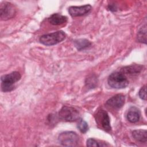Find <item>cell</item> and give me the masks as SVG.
<instances>
[{"instance_id":"obj_1","label":"cell","mask_w":147,"mask_h":147,"mask_svg":"<svg viewBox=\"0 0 147 147\" xmlns=\"http://www.w3.org/2000/svg\"><path fill=\"white\" fill-rule=\"evenodd\" d=\"M21 75L20 72L14 71L10 74L2 76L1 89L3 92H10L14 88V84L20 80Z\"/></svg>"},{"instance_id":"obj_2","label":"cell","mask_w":147,"mask_h":147,"mask_svg":"<svg viewBox=\"0 0 147 147\" xmlns=\"http://www.w3.org/2000/svg\"><path fill=\"white\" fill-rule=\"evenodd\" d=\"M107 83L111 88L121 89L126 87L129 85V82L123 74L119 72H115L109 75Z\"/></svg>"},{"instance_id":"obj_3","label":"cell","mask_w":147,"mask_h":147,"mask_svg":"<svg viewBox=\"0 0 147 147\" xmlns=\"http://www.w3.org/2000/svg\"><path fill=\"white\" fill-rule=\"evenodd\" d=\"M65 33L61 30L55 32L41 36L40 38V42L47 46H51L57 44L63 41L65 38Z\"/></svg>"},{"instance_id":"obj_4","label":"cell","mask_w":147,"mask_h":147,"mask_svg":"<svg viewBox=\"0 0 147 147\" xmlns=\"http://www.w3.org/2000/svg\"><path fill=\"white\" fill-rule=\"evenodd\" d=\"M78 134L72 131H66L61 133L58 137L59 143L65 146H76L79 142Z\"/></svg>"},{"instance_id":"obj_5","label":"cell","mask_w":147,"mask_h":147,"mask_svg":"<svg viewBox=\"0 0 147 147\" xmlns=\"http://www.w3.org/2000/svg\"><path fill=\"white\" fill-rule=\"evenodd\" d=\"M95 118L99 127L107 132L111 130L110 117L105 110L102 109L98 110L95 114Z\"/></svg>"},{"instance_id":"obj_6","label":"cell","mask_w":147,"mask_h":147,"mask_svg":"<svg viewBox=\"0 0 147 147\" xmlns=\"http://www.w3.org/2000/svg\"><path fill=\"white\" fill-rule=\"evenodd\" d=\"M58 115L60 119L67 122L76 121L80 118L78 111L72 107L67 106H64L60 109Z\"/></svg>"},{"instance_id":"obj_7","label":"cell","mask_w":147,"mask_h":147,"mask_svg":"<svg viewBox=\"0 0 147 147\" xmlns=\"http://www.w3.org/2000/svg\"><path fill=\"white\" fill-rule=\"evenodd\" d=\"M16 13L15 6L8 2H3L1 4L0 14L2 20H7L13 18Z\"/></svg>"},{"instance_id":"obj_8","label":"cell","mask_w":147,"mask_h":147,"mask_svg":"<svg viewBox=\"0 0 147 147\" xmlns=\"http://www.w3.org/2000/svg\"><path fill=\"white\" fill-rule=\"evenodd\" d=\"M92 9L90 5H86L80 6H71L68 9V11L71 16L73 17H80L88 13Z\"/></svg>"},{"instance_id":"obj_9","label":"cell","mask_w":147,"mask_h":147,"mask_svg":"<svg viewBox=\"0 0 147 147\" xmlns=\"http://www.w3.org/2000/svg\"><path fill=\"white\" fill-rule=\"evenodd\" d=\"M125 98L122 94H117L109 99L106 103V105L114 109H119L121 108L125 103Z\"/></svg>"},{"instance_id":"obj_10","label":"cell","mask_w":147,"mask_h":147,"mask_svg":"<svg viewBox=\"0 0 147 147\" xmlns=\"http://www.w3.org/2000/svg\"><path fill=\"white\" fill-rule=\"evenodd\" d=\"M141 113L138 108L134 106L131 107L127 113V119L131 123L137 122L140 118Z\"/></svg>"},{"instance_id":"obj_11","label":"cell","mask_w":147,"mask_h":147,"mask_svg":"<svg viewBox=\"0 0 147 147\" xmlns=\"http://www.w3.org/2000/svg\"><path fill=\"white\" fill-rule=\"evenodd\" d=\"M49 22L53 25H60L67 22L68 18L66 16L60 14L55 13L52 14L48 18Z\"/></svg>"},{"instance_id":"obj_12","label":"cell","mask_w":147,"mask_h":147,"mask_svg":"<svg viewBox=\"0 0 147 147\" xmlns=\"http://www.w3.org/2000/svg\"><path fill=\"white\" fill-rule=\"evenodd\" d=\"M132 136L137 141L146 143L147 141V131L146 130H135L131 133Z\"/></svg>"},{"instance_id":"obj_13","label":"cell","mask_w":147,"mask_h":147,"mask_svg":"<svg viewBox=\"0 0 147 147\" xmlns=\"http://www.w3.org/2000/svg\"><path fill=\"white\" fill-rule=\"evenodd\" d=\"M142 69V67L141 65H130L127 66L124 68H123L121 69V72L122 74H125L127 75H134V74H137L141 72V71Z\"/></svg>"},{"instance_id":"obj_14","label":"cell","mask_w":147,"mask_h":147,"mask_svg":"<svg viewBox=\"0 0 147 147\" xmlns=\"http://www.w3.org/2000/svg\"><path fill=\"white\" fill-rule=\"evenodd\" d=\"M74 45L78 51H82L91 45V42L87 39L80 38L74 41Z\"/></svg>"},{"instance_id":"obj_15","label":"cell","mask_w":147,"mask_h":147,"mask_svg":"<svg viewBox=\"0 0 147 147\" xmlns=\"http://www.w3.org/2000/svg\"><path fill=\"white\" fill-rule=\"evenodd\" d=\"M137 40L142 43L146 44V25L145 23L144 25L139 29L137 33Z\"/></svg>"},{"instance_id":"obj_16","label":"cell","mask_w":147,"mask_h":147,"mask_svg":"<svg viewBox=\"0 0 147 147\" xmlns=\"http://www.w3.org/2000/svg\"><path fill=\"white\" fill-rule=\"evenodd\" d=\"M86 145L87 146H105L109 145L104 142H102L99 140H96L94 138H89L87 140Z\"/></svg>"},{"instance_id":"obj_17","label":"cell","mask_w":147,"mask_h":147,"mask_svg":"<svg viewBox=\"0 0 147 147\" xmlns=\"http://www.w3.org/2000/svg\"><path fill=\"white\" fill-rule=\"evenodd\" d=\"M77 127L79 129V130H80V131L82 133H85L87 131V130H88V126L87 123L83 119H79L78 125H77Z\"/></svg>"},{"instance_id":"obj_18","label":"cell","mask_w":147,"mask_h":147,"mask_svg":"<svg viewBox=\"0 0 147 147\" xmlns=\"http://www.w3.org/2000/svg\"><path fill=\"white\" fill-rule=\"evenodd\" d=\"M87 86H88L92 88L94 87L96 84V79L95 77H94L93 76H90V78L87 79L86 82Z\"/></svg>"},{"instance_id":"obj_19","label":"cell","mask_w":147,"mask_h":147,"mask_svg":"<svg viewBox=\"0 0 147 147\" xmlns=\"http://www.w3.org/2000/svg\"><path fill=\"white\" fill-rule=\"evenodd\" d=\"M138 95H139V96L141 99H142L144 100H146V85H144V86H142L141 88V89L139 91Z\"/></svg>"}]
</instances>
